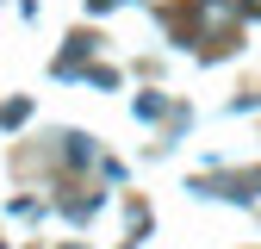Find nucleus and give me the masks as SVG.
<instances>
[{"mask_svg":"<svg viewBox=\"0 0 261 249\" xmlns=\"http://www.w3.org/2000/svg\"><path fill=\"white\" fill-rule=\"evenodd\" d=\"M249 7H255V13H261V0H249Z\"/></svg>","mask_w":261,"mask_h":249,"instance_id":"f257e3e1","label":"nucleus"}]
</instances>
